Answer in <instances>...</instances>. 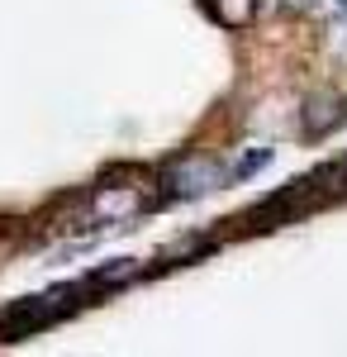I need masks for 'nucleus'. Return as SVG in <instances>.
Masks as SVG:
<instances>
[{"mask_svg":"<svg viewBox=\"0 0 347 357\" xmlns=\"http://www.w3.org/2000/svg\"><path fill=\"white\" fill-rule=\"evenodd\" d=\"M224 181V167L205 158V153H195V158H181V162H171L162 172V191L171 195V200H195V195H210L214 186Z\"/></svg>","mask_w":347,"mask_h":357,"instance_id":"f257e3e1","label":"nucleus"},{"mask_svg":"<svg viewBox=\"0 0 347 357\" xmlns=\"http://www.w3.org/2000/svg\"><path fill=\"white\" fill-rule=\"evenodd\" d=\"M347 119V105L338 91H309L304 110H300V134L304 138H328L338 124Z\"/></svg>","mask_w":347,"mask_h":357,"instance_id":"f03ea898","label":"nucleus"},{"mask_svg":"<svg viewBox=\"0 0 347 357\" xmlns=\"http://www.w3.org/2000/svg\"><path fill=\"white\" fill-rule=\"evenodd\" d=\"M205 5H210L214 20L229 29H247L257 20V10H262V0H205Z\"/></svg>","mask_w":347,"mask_h":357,"instance_id":"7ed1b4c3","label":"nucleus"},{"mask_svg":"<svg viewBox=\"0 0 347 357\" xmlns=\"http://www.w3.org/2000/svg\"><path fill=\"white\" fill-rule=\"evenodd\" d=\"M95 215H105V220H109V215H114V220L138 215V195L129 191V186H119V191H109V186H105V191L95 195Z\"/></svg>","mask_w":347,"mask_h":357,"instance_id":"20e7f679","label":"nucleus"},{"mask_svg":"<svg viewBox=\"0 0 347 357\" xmlns=\"http://www.w3.org/2000/svg\"><path fill=\"white\" fill-rule=\"evenodd\" d=\"M134 276H138V262H134V257H119L114 267L91 272V281H86V286H124V281H134Z\"/></svg>","mask_w":347,"mask_h":357,"instance_id":"39448f33","label":"nucleus"},{"mask_svg":"<svg viewBox=\"0 0 347 357\" xmlns=\"http://www.w3.org/2000/svg\"><path fill=\"white\" fill-rule=\"evenodd\" d=\"M267 162H271V148H252V153H247V158H242V162L233 167L229 176H233V181H238V176H252L257 167H267Z\"/></svg>","mask_w":347,"mask_h":357,"instance_id":"423d86ee","label":"nucleus"}]
</instances>
